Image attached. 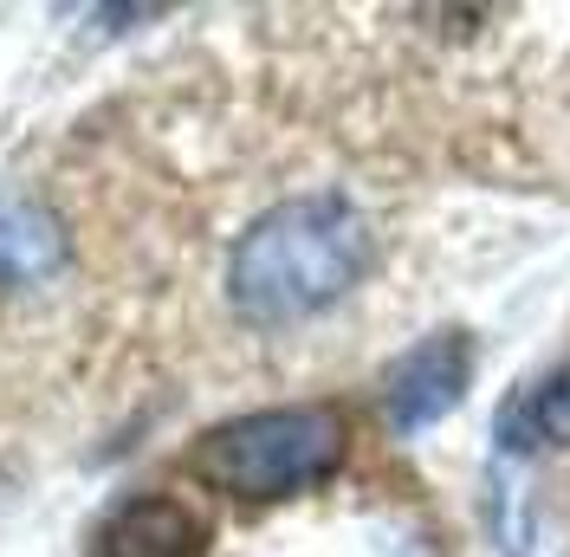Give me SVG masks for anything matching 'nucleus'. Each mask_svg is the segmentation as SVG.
Returning a JSON list of instances; mask_svg holds the SVG:
<instances>
[{
    "label": "nucleus",
    "instance_id": "f257e3e1",
    "mask_svg": "<svg viewBox=\"0 0 570 557\" xmlns=\"http://www.w3.org/2000/svg\"><path fill=\"white\" fill-rule=\"evenodd\" d=\"M370 266L376 227L351 195H285L259 221H247V234L227 253V305L259 331H285L351 299Z\"/></svg>",
    "mask_w": 570,
    "mask_h": 557
},
{
    "label": "nucleus",
    "instance_id": "f03ea898",
    "mask_svg": "<svg viewBox=\"0 0 570 557\" xmlns=\"http://www.w3.org/2000/svg\"><path fill=\"white\" fill-rule=\"evenodd\" d=\"M351 453V428L331 402H285L253 416L214 421L195 441V480L227 499H298L324 487Z\"/></svg>",
    "mask_w": 570,
    "mask_h": 557
},
{
    "label": "nucleus",
    "instance_id": "7ed1b4c3",
    "mask_svg": "<svg viewBox=\"0 0 570 557\" xmlns=\"http://www.w3.org/2000/svg\"><path fill=\"white\" fill-rule=\"evenodd\" d=\"M473 383V338L466 331H428L422 344H409L383 370V416L395 434H422L434 421H448L466 402Z\"/></svg>",
    "mask_w": 570,
    "mask_h": 557
},
{
    "label": "nucleus",
    "instance_id": "20e7f679",
    "mask_svg": "<svg viewBox=\"0 0 570 557\" xmlns=\"http://www.w3.org/2000/svg\"><path fill=\"white\" fill-rule=\"evenodd\" d=\"M202 551H208V519L176 492H124L85 538V557H202Z\"/></svg>",
    "mask_w": 570,
    "mask_h": 557
},
{
    "label": "nucleus",
    "instance_id": "39448f33",
    "mask_svg": "<svg viewBox=\"0 0 570 557\" xmlns=\"http://www.w3.org/2000/svg\"><path fill=\"white\" fill-rule=\"evenodd\" d=\"M66 266V227L59 214L46 208L39 195L20 188H0V285L7 292H27Z\"/></svg>",
    "mask_w": 570,
    "mask_h": 557
},
{
    "label": "nucleus",
    "instance_id": "423d86ee",
    "mask_svg": "<svg viewBox=\"0 0 570 557\" xmlns=\"http://www.w3.org/2000/svg\"><path fill=\"white\" fill-rule=\"evenodd\" d=\"M499 453H551L570 448V363L544 370L532 383H519L493 416Z\"/></svg>",
    "mask_w": 570,
    "mask_h": 557
}]
</instances>
